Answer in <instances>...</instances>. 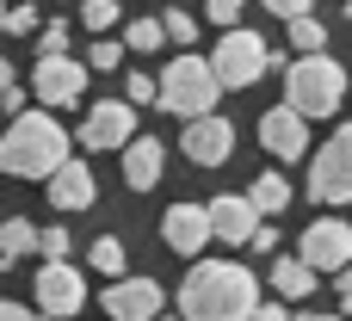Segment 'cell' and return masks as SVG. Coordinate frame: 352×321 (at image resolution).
Listing matches in <instances>:
<instances>
[{"label": "cell", "mask_w": 352, "mask_h": 321, "mask_svg": "<svg viewBox=\"0 0 352 321\" xmlns=\"http://www.w3.org/2000/svg\"><path fill=\"white\" fill-rule=\"evenodd\" d=\"M179 316L192 321H248L260 316V278L235 260H198L179 285Z\"/></svg>", "instance_id": "cell-1"}, {"label": "cell", "mask_w": 352, "mask_h": 321, "mask_svg": "<svg viewBox=\"0 0 352 321\" xmlns=\"http://www.w3.org/2000/svg\"><path fill=\"white\" fill-rule=\"evenodd\" d=\"M68 161V130L43 111H12L6 136H0V173L12 179H50L56 167Z\"/></svg>", "instance_id": "cell-2"}, {"label": "cell", "mask_w": 352, "mask_h": 321, "mask_svg": "<svg viewBox=\"0 0 352 321\" xmlns=\"http://www.w3.org/2000/svg\"><path fill=\"white\" fill-rule=\"evenodd\" d=\"M285 99L316 124V118H334L340 99H346V68L322 49H303L297 62H285Z\"/></svg>", "instance_id": "cell-3"}, {"label": "cell", "mask_w": 352, "mask_h": 321, "mask_svg": "<svg viewBox=\"0 0 352 321\" xmlns=\"http://www.w3.org/2000/svg\"><path fill=\"white\" fill-rule=\"evenodd\" d=\"M217 99H223V80H217V68L204 62V56H173L167 62V74H161V111H173V118H198V111H217Z\"/></svg>", "instance_id": "cell-4"}, {"label": "cell", "mask_w": 352, "mask_h": 321, "mask_svg": "<svg viewBox=\"0 0 352 321\" xmlns=\"http://www.w3.org/2000/svg\"><path fill=\"white\" fill-rule=\"evenodd\" d=\"M309 198L316 204H352V124H340L316 161H309Z\"/></svg>", "instance_id": "cell-5"}, {"label": "cell", "mask_w": 352, "mask_h": 321, "mask_svg": "<svg viewBox=\"0 0 352 321\" xmlns=\"http://www.w3.org/2000/svg\"><path fill=\"white\" fill-rule=\"evenodd\" d=\"M266 62H272V49L260 43V31H241V25H229L223 43L210 49V68H217L223 93H229V87H254V80L266 74Z\"/></svg>", "instance_id": "cell-6"}, {"label": "cell", "mask_w": 352, "mask_h": 321, "mask_svg": "<svg viewBox=\"0 0 352 321\" xmlns=\"http://www.w3.org/2000/svg\"><path fill=\"white\" fill-rule=\"evenodd\" d=\"M31 93H37L50 111H68V105H80V93H87V62H74L68 49H62V56H37Z\"/></svg>", "instance_id": "cell-7"}, {"label": "cell", "mask_w": 352, "mask_h": 321, "mask_svg": "<svg viewBox=\"0 0 352 321\" xmlns=\"http://www.w3.org/2000/svg\"><path fill=\"white\" fill-rule=\"evenodd\" d=\"M179 148H186V161H192V167H223V161L235 155V124H229V118H217V111H198V118H186Z\"/></svg>", "instance_id": "cell-8"}, {"label": "cell", "mask_w": 352, "mask_h": 321, "mask_svg": "<svg viewBox=\"0 0 352 321\" xmlns=\"http://www.w3.org/2000/svg\"><path fill=\"white\" fill-rule=\"evenodd\" d=\"M31 291H37V316H80V303H87V278L68 260H43Z\"/></svg>", "instance_id": "cell-9"}, {"label": "cell", "mask_w": 352, "mask_h": 321, "mask_svg": "<svg viewBox=\"0 0 352 321\" xmlns=\"http://www.w3.org/2000/svg\"><path fill=\"white\" fill-rule=\"evenodd\" d=\"M297 254H303L316 272H340V266L352 260V223H340V217L309 223V229H303V241H297Z\"/></svg>", "instance_id": "cell-10"}, {"label": "cell", "mask_w": 352, "mask_h": 321, "mask_svg": "<svg viewBox=\"0 0 352 321\" xmlns=\"http://www.w3.org/2000/svg\"><path fill=\"white\" fill-rule=\"evenodd\" d=\"M130 136H136V105L130 99H99L87 111V124H80L74 142H87V148H124Z\"/></svg>", "instance_id": "cell-11"}, {"label": "cell", "mask_w": 352, "mask_h": 321, "mask_svg": "<svg viewBox=\"0 0 352 321\" xmlns=\"http://www.w3.org/2000/svg\"><path fill=\"white\" fill-rule=\"evenodd\" d=\"M161 241L179 254V260H198L217 235H210V204H173L167 223H161Z\"/></svg>", "instance_id": "cell-12"}, {"label": "cell", "mask_w": 352, "mask_h": 321, "mask_svg": "<svg viewBox=\"0 0 352 321\" xmlns=\"http://www.w3.org/2000/svg\"><path fill=\"white\" fill-rule=\"evenodd\" d=\"M260 142H266L278 161H297V155H309V118L285 99V105H272V111L260 118Z\"/></svg>", "instance_id": "cell-13"}, {"label": "cell", "mask_w": 352, "mask_h": 321, "mask_svg": "<svg viewBox=\"0 0 352 321\" xmlns=\"http://www.w3.org/2000/svg\"><path fill=\"white\" fill-rule=\"evenodd\" d=\"M254 229H260V210H254V198H248V192H223V198H210V235H217V241L248 247V241H254Z\"/></svg>", "instance_id": "cell-14"}, {"label": "cell", "mask_w": 352, "mask_h": 321, "mask_svg": "<svg viewBox=\"0 0 352 321\" xmlns=\"http://www.w3.org/2000/svg\"><path fill=\"white\" fill-rule=\"evenodd\" d=\"M161 285L155 278H111V291H105V316H118V321H148V316H161Z\"/></svg>", "instance_id": "cell-15"}, {"label": "cell", "mask_w": 352, "mask_h": 321, "mask_svg": "<svg viewBox=\"0 0 352 321\" xmlns=\"http://www.w3.org/2000/svg\"><path fill=\"white\" fill-rule=\"evenodd\" d=\"M161 167H167L161 136H130V142H124V186H130V192H155V186H161Z\"/></svg>", "instance_id": "cell-16"}, {"label": "cell", "mask_w": 352, "mask_h": 321, "mask_svg": "<svg viewBox=\"0 0 352 321\" xmlns=\"http://www.w3.org/2000/svg\"><path fill=\"white\" fill-rule=\"evenodd\" d=\"M93 198H99V186H93L87 161H62L50 173V204L56 210H93Z\"/></svg>", "instance_id": "cell-17"}, {"label": "cell", "mask_w": 352, "mask_h": 321, "mask_svg": "<svg viewBox=\"0 0 352 321\" xmlns=\"http://www.w3.org/2000/svg\"><path fill=\"white\" fill-rule=\"evenodd\" d=\"M316 278H322V272H316L303 254H291V260H278V266H272V278H266V285H272L285 303H303V297L316 291Z\"/></svg>", "instance_id": "cell-18"}, {"label": "cell", "mask_w": 352, "mask_h": 321, "mask_svg": "<svg viewBox=\"0 0 352 321\" xmlns=\"http://www.w3.org/2000/svg\"><path fill=\"white\" fill-rule=\"evenodd\" d=\"M25 254H37V229H31L25 217H12V223H0V266H19Z\"/></svg>", "instance_id": "cell-19"}, {"label": "cell", "mask_w": 352, "mask_h": 321, "mask_svg": "<svg viewBox=\"0 0 352 321\" xmlns=\"http://www.w3.org/2000/svg\"><path fill=\"white\" fill-rule=\"evenodd\" d=\"M248 198H254V210H260V217H278V210L291 204V186H285L278 173H260V179L248 186Z\"/></svg>", "instance_id": "cell-20"}, {"label": "cell", "mask_w": 352, "mask_h": 321, "mask_svg": "<svg viewBox=\"0 0 352 321\" xmlns=\"http://www.w3.org/2000/svg\"><path fill=\"white\" fill-rule=\"evenodd\" d=\"M87 260H93V272H105V278H118V272H124V241H118V235H99Z\"/></svg>", "instance_id": "cell-21"}, {"label": "cell", "mask_w": 352, "mask_h": 321, "mask_svg": "<svg viewBox=\"0 0 352 321\" xmlns=\"http://www.w3.org/2000/svg\"><path fill=\"white\" fill-rule=\"evenodd\" d=\"M124 43L148 56V49H161V43H167V25H161V19H136V25L124 31Z\"/></svg>", "instance_id": "cell-22"}, {"label": "cell", "mask_w": 352, "mask_h": 321, "mask_svg": "<svg viewBox=\"0 0 352 321\" xmlns=\"http://www.w3.org/2000/svg\"><path fill=\"white\" fill-rule=\"evenodd\" d=\"M291 25V43H297V56L303 49H322L328 43V31H322V19H309V12H297V19H285Z\"/></svg>", "instance_id": "cell-23"}, {"label": "cell", "mask_w": 352, "mask_h": 321, "mask_svg": "<svg viewBox=\"0 0 352 321\" xmlns=\"http://www.w3.org/2000/svg\"><path fill=\"white\" fill-rule=\"evenodd\" d=\"M68 247H74V235L56 223V229H37V254L43 260H68Z\"/></svg>", "instance_id": "cell-24"}, {"label": "cell", "mask_w": 352, "mask_h": 321, "mask_svg": "<svg viewBox=\"0 0 352 321\" xmlns=\"http://www.w3.org/2000/svg\"><path fill=\"white\" fill-rule=\"evenodd\" d=\"M80 25H87V31H111V25H118V0H87V6H80Z\"/></svg>", "instance_id": "cell-25"}, {"label": "cell", "mask_w": 352, "mask_h": 321, "mask_svg": "<svg viewBox=\"0 0 352 321\" xmlns=\"http://www.w3.org/2000/svg\"><path fill=\"white\" fill-rule=\"evenodd\" d=\"M161 25H167V43H198V19L192 12H167Z\"/></svg>", "instance_id": "cell-26"}, {"label": "cell", "mask_w": 352, "mask_h": 321, "mask_svg": "<svg viewBox=\"0 0 352 321\" xmlns=\"http://www.w3.org/2000/svg\"><path fill=\"white\" fill-rule=\"evenodd\" d=\"M37 49H43V56H62V49H68V25H62V19H50V25L37 31Z\"/></svg>", "instance_id": "cell-27"}, {"label": "cell", "mask_w": 352, "mask_h": 321, "mask_svg": "<svg viewBox=\"0 0 352 321\" xmlns=\"http://www.w3.org/2000/svg\"><path fill=\"white\" fill-rule=\"evenodd\" d=\"M0 105H6V118H12V111H25V87L12 80V68H6V62H0Z\"/></svg>", "instance_id": "cell-28"}, {"label": "cell", "mask_w": 352, "mask_h": 321, "mask_svg": "<svg viewBox=\"0 0 352 321\" xmlns=\"http://www.w3.org/2000/svg\"><path fill=\"white\" fill-rule=\"evenodd\" d=\"M241 6H248V0H204L210 25H223V31H229V25H241Z\"/></svg>", "instance_id": "cell-29"}, {"label": "cell", "mask_w": 352, "mask_h": 321, "mask_svg": "<svg viewBox=\"0 0 352 321\" xmlns=\"http://www.w3.org/2000/svg\"><path fill=\"white\" fill-rule=\"evenodd\" d=\"M118 62H124V43H111V37L87 49V68H118Z\"/></svg>", "instance_id": "cell-30"}, {"label": "cell", "mask_w": 352, "mask_h": 321, "mask_svg": "<svg viewBox=\"0 0 352 321\" xmlns=\"http://www.w3.org/2000/svg\"><path fill=\"white\" fill-rule=\"evenodd\" d=\"M124 93H130V105H155V99H161V80H148V74H130V87H124Z\"/></svg>", "instance_id": "cell-31"}, {"label": "cell", "mask_w": 352, "mask_h": 321, "mask_svg": "<svg viewBox=\"0 0 352 321\" xmlns=\"http://www.w3.org/2000/svg\"><path fill=\"white\" fill-rule=\"evenodd\" d=\"M6 31H12V37H31V31H37V6H12V12H6Z\"/></svg>", "instance_id": "cell-32"}, {"label": "cell", "mask_w": 352, "mask_h": 321, "mask_svg": "<svg viewBox=\"0 0 352 321\" xmlns=\"http://www.w3.org/2000/svg\"><path fill=\"white\" fill-rule=\"evenodd\" d=\"M334 291H340V309L352 316V260L340 266V272H334Z\"/></svg>", "instance_id": "cell-33"}, {"label": "cell", "mask_w": 352, "mask_h": 321, "mask_svg": "<svg viewBox=\"0 0 352 321\" xmlns=\"http://www.w3.org/2000/svg\"><path fill=\"white\" fill-rule=\"evenodd\" d=\"M266 12H278V19H297V12H309V0H260Z\"/></svg>", "instance_id": "cell-34"}, {"label": "cell", "mask_w": 352, "mask_h": 321, "mask_svg": "<svg viewBox=\"0 0 352 321\" xmlns=\"http://www.w3.org/2000/svg\"><path fill=\"white\" fill-rule=\"evenodd\" d=\"M248 247H260V254H272V247H278V229H272V223H260V229H254V241H248Z\"/></svg>", "instance_id": "cell-35"}, {"label": "cell", "mask_w": 352, "mask_h": 321, "mask_svg": "<svg viewBox=\"0 0 352 321\" xmlns=\"http://www.w3.org/2000/svg\"><path fill=\"white\" fill-rule=\"evenodd\" d=\"M25 316H31L25 303H6V297H0V321H25Z\"/></svg>", "instance_id": "cell-36"}, {"label": "cell", "mask_w": 352, "mask_h": 321, "mask_svg": "<svg viewBox=\"0 0 352 321\" xmlns=\"http://www.w3.org/2000/svg\"><path fill=\"white\" fill-rule=\"evenodd\" d=\"M0 31H6V6H0Z\"/></svg>", "instance_id": "cell-37"}, {"label": "cell", "mask_w": 352, "mask_h": 321, "mask_svg": "<svg viewBox=\"0 0 352 321\" xmlns=\"http://www.w3.org/2000/svg\"><path fill=\"white\" fill-rule=\"evenodd\" d=\"M346 19H352V0H346Z\"/></svg>", "instance_id": "cell-38"}]
</instances>
